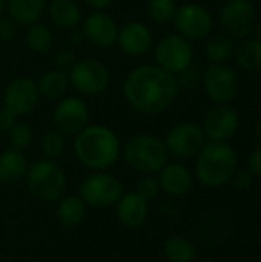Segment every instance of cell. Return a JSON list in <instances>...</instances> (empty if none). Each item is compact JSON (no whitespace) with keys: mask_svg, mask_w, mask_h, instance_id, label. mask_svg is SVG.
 <instances>
[{"mask_svg":"<svg viewBox=\"0 0 261 262\" xmlns=\"http://www.w3.org/2000/svg\"><path fill=\"white\" fill-rule=\"evenodd\" d=\"M80 29L85 34V38L98 48H111L117 43L118 25L117 21L103 11H94L85 17L80 23Z\"/></svg>","mask_w":261,"mask_h":262,"instance_id":"2e32d148","label":"cell"},{"mask_svg":"<svg viewBox=\"0 0 261 262\" xmlns=\"http://www.w3.org/2000/svg\"><path fill=\"white\" fill-rule=\"evenodd\" d=\"M68 77L71 86L88 97L100 95L109 86V71L97 58L77 60L69 69Z\"/></svg>","mask_w":261,"mask_h":262,"instance_id":"9c48e42d","label":"cell"},{"mask_svg":"<svg viewBox=\"0 0 261 262\" xmlns=\"http://www.w3.org/2000/svg\"><path fill=\"white\" fill-rule=\"evenodd\" d=\"M122 195L123 186L120 180L106 170L88 175L78 187V196L88 207L94 209H106L115 206Z\"/></svg>","mask_w":261,"mask_h":262,"instance_id":"8992f818","label":"cell"},{"mask_svg":"<svg viewBox=\"0 0 261 262\" xmlns=\"http://www.w3.org/2000/svg\"><path fill=\"white\" fill-rule=\"evenodd\" d=\"M112 2L114 0H85V3L95 11H103V9L109 8L112 5Z\"/></svg>","mask_w":261,"mask_h":262,"instance_id":"f35d334b","label":"cell"},{"mask_svg":"<svg viewBox=\"0 0 261 262\" xmlns=\"http://www.w3.org/2000/svg\"><path fill=\"white\" fill-rule=\"evenodd\" d=\"M28 160L22 150L6 149L0 154V184H15L25 180L28 170Z\"/></svg>","mask_w":261,"mask_h":262,"instance_id":"ffe728a7","label":"cell"},{"mask_svg":"<svg viewBox=\"0 0 261 262\" xmlns=\"http://www.w3.org/2000/svg\"><path fill=\"white\" fill-rule=\"evenodd\" d=\"M248 169L255 178H261V146L251 152L248 158Z\"/></svg>","mask_w":261,"mask_h":262,"instance_id":"8d00e7d4","label":"cell"},{"mask_svg":"<svg viewBox=\"0 0 261 262\" xmlns=\"http://www.w3.org/2000/svg\"><path fill=\"white\" fill-rule=\"evenodd\" d=\"M32 138H34L32 126L26 121H22V120H17L15 124L8 132L9 146L12 149L22 150V152L32 143Z\"/></svg>","mask_w":261,"mask_h":262,"instance_id":"4dcf8cb0","label":"cell"},{"mask_svg":"<svg viewBox=\"0 0 261 262\" xmlns=\"http://www.w3.org/2000/svg\"><path fill=\"white\" fill-rule=\"evenodd\" d=\"M40 146H42V152L45 158L55 161L57 158L63 155L65 147H66V140H65V135L58 129H51L45 132V135L42 137Z\"/></svg>","mask_w":261,"mask_h":262,"instance_id":"f1b7e54d","label":"cell"},{"mask_svg":"<svg viewBox=\"0 0 261 262\" xmlns=\"http://www.w3.org/2000/svg\"><path fill=\"white\" fill-rule=\"evenodd\" d=\"M17 120H18V117H15L8 107H5V106L0 107V132L2 134H8Z\"/></svg>","mask_w":261,"mask_h":262,"instance_id":"d590c367","label":"cell"},{"mask_svg":"<svg viewBox=\"0 0 261 262\" xmlns=\"http://www.w3.org/2000/svg\"><path fill=\"white\" fill-rule=\"evenodd\" d=\"M45 0H6L9 17L17 25H32L40 20L45 12Z\"/></svg>","mask_w":261,"mask_h":262,"instance_id":"cb8c5ba5","label":"cell"},{"mask_svg":"<svg viewBox=\"0 0 261 262\" xmlns=\"http://www.w3.org/2000/svg\"><path fill=\"white\" fill-rule=\"evenodd\" d=\"M194 262H218L215 261V259H212V258H202V259H197V261Z\"/></svg>","mask_w":261,"mask_h":262,"instance_id":"ab89813d","label":"cell"},{"mask_svg":"<svg viewBox=\"0 0 261 262\" xmlns=\"http://www.w3.org/2000/svg\"><path fill=\"white\" fill-rule=\"evenodd\" d=\"M52 118L63 135H77L89 124V109L82 98L65 97L58 100Z\"/></svg>","mask_w":261,"mask_h":262,"instance_id":"9a60e30c","label":"cell"},{"mask_svg":"<svg viewBox=\"0 0 261 262\" xmlns=\"http://www.w3.org/2000/svg\"><path fill=\"white\" fill-rule=\"evenodd\" d=\"M40 100L37 81L29 77H17L11 80L3 94V106L15 117H25L35 111Z\"/></svg>","mask_w":261,"mask_h":262,"instance_id":"4fadbf2b","label":"cell"},{"mask_svg":"<svg viewBox=\"0 0 261 262\" xmlns=\"http://www.w3.org/2000/svg\"><path fill=\"white\" fill-rule=\"evenodd\" d=\"M155 64L172 75H178L191 66L194 51L188 38L180 34L165 35L155 48Z\"/></svg>","mask_w":261,"mask_h":262,"instance_id":"30bf717a","label":"cell"},{"mask_svg":"<svg viewBox=\"0 0 261 262\" xmlns=\"http://www.w3.org/2000/svg\"><path fill=\"white\" fill-rule=\"evenodd\" d=\"M69 86H71V83H69L68 74L57 68L45 71L37 81L40 97L48 98V100L63 98V95L68 92Z\"/></svg>","mask_w":261,"mask_h":262,"instance_id":"7402d4cb","label":"cell"},{"mask_svg":"<svg viewBox=\"0 0 261 262\" xmlns=\"http://www.w3.org/2000/svg\"><path fill=\"white\" fill-rule=\"evenodd\" d=\"M52 41H54L52 32L46 25H43L40 21L28 25L26 32H25V43L32 52H35V54L48 52L52 46Z\"/></svg>","mask_w":261,"mask_h":262,"instance_id":"83f0119b","label":"cell"},{"mask_svg":"<svg viewBox=\"0 0 261 262\" xmlns=\"http://www.w3.org/2000/svg\"><path fill=\"white\" fill-rule=\"evenodd\" d=\"M149 203L135 192H123L115 203V216L122 227L128 230H138L148 220Z\"/></svg>","mask_w":261,"mask_h":262,"instance_id":"e0dca14e","label":"cell"},{"mask_svg":"<svg viewBox=\"0 0 261 262\" xmlns=\"http://www.w3.org/2000/svg\"><path fill=\"white\" fill-rule=\"evenodd\" d=\"M0 262H2V261H0Z\"/></svg>","mask_w":261,"mask_h":262,"instance_id":"ee69618b","label":"cell"},{"mask_svg":"<svg viewBox=\"0 0 261 262\" xmlns=\"http://www.w3.org/2000/svg\"><path fill=\"white\" fill-rule=\"evenodd\" d=\"M254 180L255 177L249 169H237L231 178V183L237 190H249L254 184Z\"/></svg>","mask_w":261,"mask_h":262,"instance_id":"d6a6232c","label":"cell"},{"mask_svg":"<svg viewBox=\"0 0 261 262\" xmlns=\"http://www.w3.org/2000/svg\"><path fill=\"white\" fill-rule=\"evenodd\" d=\"M237 169V152L228 143L208 141L197 154L195 177L206 187L215 189L231 183V178Z\"/></svg>","mask_w":261,"mask_h":262,"instance_id":"3957f363","label":"cell"},{"mask_svg":"<svg viewBox=\"0 0 261 262\" xmlns=\"http://www.w3.org/2000/svg\"><path fill=\"white\" fill-rule=\"evenodd\" d=\"M257 135H258V138L261 140V120L260 123H258V126H257Z\"/></svg>","mask_w":261,"mask_h":262,"instance_id":"7bdbcfd3","label":"cell"},{"mask_svg":"<svg viewBox=\"0 0 261 262\" xmlns=\"http://www.w3.org/2000/svg\"><path fill=\"white\" fill-rule=\"evenodd\" d=\"M85 40H86V38H85V34H83V31H82V29H78V28L69 29L68 41H69V45H71L72 48H78V46H82Z\"/></svg>","mask_w":261,"mask_h":262,"instance_id":"74e56055","label":"cell"},{"mask_svg":"<svg viewBox=\"0 0 261 262\" xmlns=\"http://www.w3.org/2000/svg\"><path fill=\"white\" fill-rule=\"evenodd\" d=\"M157 175L162 190L171 196L180 198L188 195L194 184L191 170L182 163H166Z\"/></svg>","mask_w":261,"mask_h":262,"instance_id":"d6986e66","label":"cell"},{"mask_svg":"<svg viewBox=\"0 0 261 262\" xmlns=\"http://www.w3.org/2000/svg\"><path fill=\"white\" fill-rule=\"evenodd\" d=\"M74 152L77 160L94 172L108 170L122 154L117 134L102 124H88L75 135Z\"/></svg>","mask_w":261,"mask_h":262,"instance_id":"7a4b0ae2","label":"cell"},{"mask_svg":"<svg viewBox=\"0 0 261 262\" xmlns=\"http://www.w3.org/2000/svg\"><path fill=\"white\" fill-rule=\"evenodd\" d=\"M117 45L123 54L131 57H140L152 46V32L143 21H128L118 28Z\"/></svg>","mask_w":261,"mask_h":262,"instance_id":"ac0fdd59","label":"cell"},{"mask_svg":"<svg viewBox=\"0 0 261 262\" xmlns=\"http://www.w3.org/2000/svg\"><path fill=\"white\" fill-rule=\"evenodd\" d=\"M177 77L157 64L134 68L123 83V95L129 106L143 115H160L166 112L178 94Z\"/></svg>","mask_w":261,"mask_h":262,"instance_id":"6da1fadb","label":"cell"},{"mask_svg":"<svg viewBox=\"0 0 261 262\" xmlns=\"http://www.w3.org/2000/svg\"><path fill=\"white\" fill-rule=\"evenodd\" d=\"M163 255L169 262H194L197 249L191 239L182 235H174L165 239Z\"/></svg>","mask_w":261,"mask_h":262,"instance_id":"484cf974","label":"cell"},{"mask_svg":"<svg viewBox=\"0 0 261 262\" xmlns=\"http://www.w3.org/2000/svg\"><path fill=\"white\" fill-rule=\"evenodd\" d=\"M235 51L234 40L226 34H217L208 38L205 46V55L211 63H225L228 61Z\"/></svg>","mask_w":261,"mask_h":262,"instance_id":"4316f807","label":"cell"},{"mask_svg":"<svg viewBox=\"0 0 261 262\" xmlns=\"http://www.w3.org/2000/svg\"><path fill=\"white\" fill-rule=\"evenodd\" d=\"M51 20L63 29H74L82 23V9L74 0H51L48 5Z\"/></svg>","mask_w":261,"mask_h":262,"instance_id":"603a6c76","label":"cell"},{"mask_svg":"<svg viewBox=\"0 0 261 262\" xmlns=\"http://www.w3.org/2000/svg\"><path fill=\"white\" fill-rule=\"evenodd\" d=\"M255 31H257V34H258V38H261V21H258V23L255 25Z\"/></svg>","mask_w":261,"mask_h":262,"instance_id":"60d3db41","label":"cell"},{"mask_svg":"<svg viewBox=\"0 0 261 262\" xmlns=\"http://www.w3.org/2000/svg\"><path fill=\"white\" fill-rule=\"evenodd\" d=\"M5 8H6V0H0V15H2Z\"/></svg>","mask_w":261,"mask_h":262,"instance_id":"b9f144b4","label":"cell"},{"mask_svg":"<svg viewBox=\"0 0 261 262\" xmlns=\"http://www.w3.org/2000/svg\"><path fill=\"white\" fill-rule=\"evenodd\" d=\"M235 63L248 72L261 71V38H246L234 51Z\"/></svg>","mask_w":261,"mask_h":262,"instance_id":"d4e9b609","label":"cell"},{"mask_svg":"<svg viewBox=\"0 0 261 262\" xmlns=\"http://www.w3.org/2000/svg\"><path fill=\"white\" fill-rule=\"evenodd\" d=\"M202 127L211 141L226 143L237 134L240 117L231 104H214L206 112Z\"/></svg>","mask_w":261,"mask_h":262,"instance_id":"5bb4252c","label":"cell"},{"mask_svg":"<svg viewBox=\"0 0 261 262\" xmlns=\"http://www.w3.org/2000/svg\"><path fill=\"white\" fill-rule=\"evenodd\" d=\"M177 8L175 0H149L146 5V12L152 21L162 25L172 21Z\"/></svg>","mask_w":261,"mask_h":262,"instance_id":"f546056e","label":"cell"},{"mask_svg":"<svg viewBox=\"0 0 261 262\" xmlns=\"http://www.w3.org/2000/svg\"><path fill=\"white\" fill-rule=\"evenodd\" d=\"M203 88L215 104H229L240 94V77L225 63H211L203 74Z\"/></svg>","mask_w":261,"mask_h":262,"instance_id":"ba28073f","label":"cell"},{"mask_svg":"<svg viewBox=\"0 0 261 262\" xmlns=\"http://www.w3.org/2000/svg\"><path fill=\"white\" fill-rule=\"evenodd\" d=\"M162 192L160 187V181L155 175H145L135 187V193L138 196H142L145 201H152L158 196V193Z\"/></svg>","mask_w":261,"mask_h":262,"instance_id":"1f68e13d","label":"cell"},{"mask_svg":"<svg viewBox=\"0 0 261 262\" xmlns=\"http://www.w3.org/2000/svg\"><path fill=\"white\" fill-rule=\"evenodd\" d=\"M17 35V23L11 17L0 15V41L9 43Z\"/></svg>","mask_w":261,"mask_h":262,"instance_id":"836d02e7","label":"cell"},{"mask_svg":"<svg viewBox=\"0 0 261 262\" xmlns=\"http://www.w3.org/2000/svg\"><path fill=\"white\" fill-rule=\"evenodd\" d=\"M172 21L177 34L188 38L189 41L203 40L211 34L214 26L211 12L197 3H185L178 6Z\"/></svg>","mask_w":261,"mask_h":262,"instance_id":"7c38bea8","label":"cell"},{"mask_svg":"<svg viewBox=\"0 0 261 262\" xmlns=\"http://www.w3.org/2000/svg\"><path fill=\"white\" fill-rule=\"evenodd\" d=\"M25 181L31 195L43 203H57L65 195L68 186L65 170L57 161L48 158L29 164Z\"/></svg>","mask_w":261,"mask_h":262,"instance_id":"5b68a950","label":"cell"},{"mask_svg":"<svg viewBox=\"0 0 261 262\" xmlns=\"http://www.w3.org/2000/svg\"><path fill=\"white\" fill-rule=\"evenodd\" d=\"M86 204L78 195L62 196L57 201L55 218L58 224L65 229H75L80 226L86 216Z\"/></svg>","mask_w":261,"mask_h":262,"instance_id":"44dd1931","label":"cell"},{"mask_svg":"<svg viewBox=\"0 0 261 262\" xmlns=\"http://www.w3.org/2000/svg\"><path fill=\"white\" fill-rule=\"evenodd\" d=\"M220 25L232 40H246L257 25V12L251 0H226L220 9Z\"/></svg>","mask_w":261,"mask_h":262,"instance_id":"52a82bcc","label":"cell"},{"mask_svg":"<svg viewBox=\"0 0 261 262\" xmlns=\"http://www.w3.org/2000/svg\"><path fill=\"white\" fill-rule=\"evenodd\" d=\"M168 155L163 140L151 134H135L123 146L128 166L143 175H157L168 163Z\"/></svg>","mask_w":261,"mask_h":262,"instance_id":"277c9868","label":"cell"},{"mask_svg":"<svg viewBox=\"0 0 261 262\" xmlns=\"http://www.w3.org/2000/svg\"><path fill=\"white\" fill-rule=\"evenodd\" d=\"M205 130L200 124L192 121H182L169 127L165 135V146L168 154H172L177 158H191L203 149L206 141Z\"/></svg>","mask_w":261,"mask_h":262,"instance_id":"8fae6325","label":"cell"},{"mask_svg":"<svg viewBox=\"0 0 261 262\" xmlns=\"http://www.w3.org/2000/svg\"><path fill=\"white\" fill-rule=\"evenodd\" d=\"M77 61V55L72 49H60L55 54V66L57 69H71L74 66V63Z\"/></svg>","mask_w":261,"mask_h":262,"instance_id":"e575fe53","label":"cell"}]
</instances>
